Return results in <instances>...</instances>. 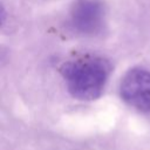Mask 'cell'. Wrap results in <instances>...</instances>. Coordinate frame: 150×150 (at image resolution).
<instances>
[{
    "instance_id": "3",
    "label": "cell",
    "mask_w": 150,
    "mask_h": 150,
    "mask_svg": "<svg viewBox=\"0 0 150 150\" xmlns=\"http://www.w3.org/2000/svg\"><path fill=\"white\" fill-rule=\"evenodd\" d=\"M105 11L101 0H76L70 11L73 28L84 35H94L104 26Z\"/></svg>"
},
{
    "instance_id": "2",
    "label": "cell",
    "mask_w": 150,
    "mask_h": 150,
    "mask_svg": "<svg viewBox=\"0 0 150 150\" xmlns=\"http://www.w3.org/2000/svg\"><path fill=\"white\" fill-rule=\"evenodd\" d=\"M120 93L129 105L150 111V71L143 68L130 69L121 81Z\"/></svg>"
},
{
    "instance_id": "1",
    "label": "cell",
    "mask_w": 150,
    "mask_h": 150,
    "mask_svg": "<svg viewBox=\"0 0 150 150\" xmlns=\"http://www.w3.org/2000/svg\"><path fill=\"white\" fill-rule=\"evenodd\" d=\"M110 64L98 56L84 57L64 63L61 74L68 91L76 98L91 101L101 96L110 74Z\"/></svg>"
}]
</instances>
